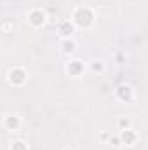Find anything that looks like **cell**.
<instances>
[{"instance_id":"ba28073f","label":"cell","mask_w":148,"mask_h":150,"mask_svg":"<svg viewBox=\"0 0 148 150\" xmlns=\"http://www.w3.org/2000/svg\"><path fill=\"white\" fill-rule=\"evenodd\" d=\"M118 134H120L122 145H125V147H134V145L138 143V140H140L138 133H136L132 127H131V129H124V131H118Z\"/></svg>"},{"instance_id":"2e32d148","label":"cell","mask_w":148,"mask_h":150,"mask_svg":"<svg viewBox=\"0 0 148 150\" xmlns=\"http://www.w3.org/2000/svg\"><path fill=\"white\" fill-rule=\"evenodd\" d=\"M110 136H111V133H106V131H103L99 138H101V142H106V143H108V140H110Z\"/></svg>"},{"instance_id":"52a82bcc","label":"cell","mask_w":148,"mask_h":150,"mask_svg":"<svg viewBox=\"0 0 148 150\" xmlns=\"http://www.w3.org/2000/svg\"><path fill=\"white\" fill-rule=\"evenodd\" d=\"M21 126H23V120H21L19 115H16V113H7V115L4 117V127H5L7 131L16 133V131L21 129Z\"/></svg>"},{"instance_id":"277c9868","label":"cell","mask_w":148,"mask_h":150,"mask_svg":"<svg viewBox=\"0 0 148 150\" xmlns=\"http://www.w3.org/2000/svg\"><path fill=\"white\" fill-rule=\"evenodd\" d=\"M115 98L120 101V103H132L134 101V98H136V93H134V89H132V86L131 84H118L117 87H115Z\"/></svg>"},{"instance_id":"e0dca14e","label":"cell","mask_w":148,"mask_h":150,"mask_svg":"<svg viewBox=\"0 0 148 150\" xmlns=\"http://www.w3.org/2000/svg\"><path fill=\"white\" fill-rule=\"evenodd\" d=\"M61 150H75V149H72V147H65V149H61Z\"/></svg>"},{"instance_id":"9c48e42d","label":"cell","mask_w":148,"mask_h":150,"mask_svg":"<svg viewBox=\"0 0 148 150\" xmlns=\"http://www.w3.org/2000/svg\"><path fill=\"white\" fill-rule=\"evenodd\" d=\"M59 51L65 56H72L77 51V42H75L73 38H61L59 40Z\"/></svg>"},{"instance_id":"6da1fadb","label":"cell","mask_w":148,"mask_h":150,"mask_svg":"<svg viewBox=\"0 0 148 150\" xmlns=\"http://www.w3.org/2000/svg\"><path fill=\"white\" fill-rule=\"evenodd\" d=\"M72 21L75 23L77 28H82V30L92 28V25L96 21L94 9L87 7V5H77L73 9V12H72Z\"/></svg>"},{"instance_id":"7a4b0ae2","label":"cell","mask_w":148,"mask_h":150,"mask_svg":"<svg viewBox=\"0 0 148 150\" xmlns=\"http://www.w3.org/2000/svg\"><path fill=\"white\" fill-rule=\"evenodd\" d=\"M5 77H7V82H9L12 87H23V86L26 84V80H28V72H26L25 67L16 65V67L9 68V72H7Z\"/></svg>"},{"instance_id":"5b68a950","label":"cell","mask_w":148,"mask_h":150,"mask_svg":"<svg viewBox=\"0 0 148 150\" xmlns=\"http://www.w3.org/2000/svg\"><path fill=\"white\" fill-rule=\"evenodd\" d=\"M65 70H66V74L70 75V77L78 79V77H82V75L85 74V63L82 59H78V58H73V59L66 61Z\"/></svg>"},{"instance_id":"3957f363","label":"cell","mask_w":148,"mask_h":150,"mask_svg":"<svg viewBox=\"0 0 148 150\" xmlns=\"http://www.w3.org/2000/svg\"><path fill=\"white\" fill-rule=\"evenodd\" d=\"M26 21L32 28H42L45 23H47V12L40 7H35V9H30L28 14H26Z\"/></svg>"},{"instance_id":"4fadbf2b","label":"cell","mask_w":148,"mask_h":150,"mask_svg":"<svg viewBox=\"0 0 148 150\" xmlns=\"http://www.w3.org/2000/svg\"><path fill=\"white\" fill-rule=\"evenodd\" d=\"M108 145H110V147H113V149H118V147H122L120 134H111L110 140H108Z\"/></svg>"},{"instance_id":"30bf717a","label":"cell","mask_w":148,"mask_h":150,"mask_svg":"<svg viewBox=\"0 0 148 150\" xmlns=\"http://www.w3.org/2000/svg\"><path fill=\"white\" fill-rule=\"evenodd\" d=\"M89 70H91L92 74H96V75H101L105 70H106V65H105L103 59H92V61L89 63Z\"/></svg>"},{"instance_id":"8fae6325","label":"cell","mask_w":148,"mask_h":150,"mask_svg":"<svg viewBox=\"0 0 148 150\" xmlns=\"http://www.w3.org/2000/svg\"><path fill=\"white\" fill-rule=\"evenodd\" d=\"M117 127L118 131H124V129H131L132 127V119L129 115H120L117 119Z\"/></svg>"},{"instance_id":"8992f818","label":"cell","mask_w":148,"mask_h":150,"mask_svg":"<svg viewBox=\"0 0 148 150\" xmlns=\"http://www.w3.org/2000/svg\"><path fill=\"white\" fill-rule=\"evenodd\" d=\"M75 30H77V26H75V23L72 19H63V21H59V23H58V28H56L58 35L61 38H73Z\"/></svg>"},{"instance_id":"7c38bea8","label":"cell","mask_w":148,"mask_h":150,"mask_svg":"<svg viewBox=\"0 0 148 150\" xmlns=\"http://www.w3.org/2000/svg\"><path fill=\"white\" fill-rule=\"evenodd\" d=\"M9 150H30V147L25 140H12L9 145Z\"/></svg>"},{"instance_id":"5bb4252c","label":"cell","mask_w":148,"mask_h":150,"mask_svg":"<svg viewBox=\"0 0 148 150\" xmlns=\"http://www.w3.org/2000/svg\"><path fill=\"white\" fill-rule=\"evenodd\" d=\"M115 63H118V65L125 63V52H117L115 54Z\"/></svg>"},{"instance_id":"9a60e30c","label":"cell","mask_w":148,"mask_h":150,"mask_svg":"<svg viewBox=\"0 0 148 150\" xmlns=\"http://www.w3.org/2000/svg\"><path fill=\"white\" fill-rule=\"evenodd\" d=\"M2 28H4V33H9V32H11V21H9V19H5V21H4V25H2Z\"/></svg>"}]
</instances>
